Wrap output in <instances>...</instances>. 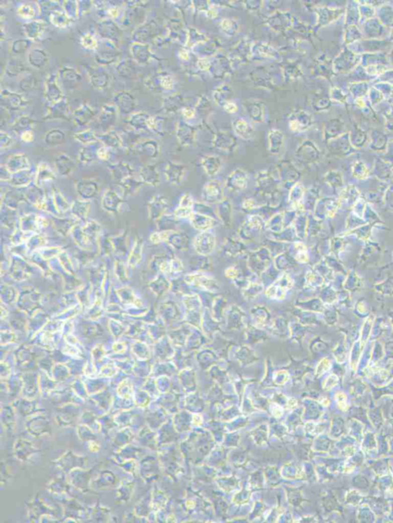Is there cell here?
Segmentation results:
<instances>
[{
	"instance_id": "cell-1",
	"label": "cell",
	"mask_w": 393,
	"mask_h": 523,
	"mask_svg": "<svg viewBox=\"0 0 393 523\" xmlns=\"http://www.w3.org/2000/svg\"><path fill=\"white\" fill-rule=\"evenodd\" d=\"M202 199L205 203H220L225 199L223 186L218 180H211L204 186Z\"/></svg>"
},
{
	"instance_id": "cell-2",
	"label": "cell",
	"mask_w": 393,
	"mask_h": 523,
	"mask_svg": "<svg viewBox=\"0 0 393 523\" xmlns=\"http://www.w3.org/2000/svg\"><path fill=\"white\" fill-rule=\"evenodd\" d=\"M248 174L241 169L235 170L230 174L227 179L225 186L229 191L233 193H239L245 190L248 186Z\"/></svg>"
},
{
	"instance_id": "cell-3",
	"label": "cell",
	"mask_w": 393,
	"mask_h": 523,
	"mask_svg": "<svg viewBox=\"0 0 393 523\" xmlns=\"http://www.w3.org/2000/svg\"><path fill=\"white\" fill-rule=\"evenodd\" d=\"M257 185L260 193L264 196H272L277 191L275 182L267 172L258 173L257 176Z\"/></svg>"
},
{
	"instance_id": "cell-4",
	"label": "cell",
	"mask_w": 393,
	"mask_h": 523,
	"mask_svg": "<svg viewBox=\"0 0 393 523\" xmlns=\"http://www.w3.org/2000/svg\"><path fill=\"white\" fill-rule=\"evenodd\" d=\"M194 244L196 250L199 253L209 254L215 248V235L211 232H203L197 236Z\"/></svg>"
},
{
	"instance_id": "cell-5",
	"label": "cell",
	"mask_w": 393,
	"mask_h": 523,
	"mask_svg": "<svg viewBox=\"0 0 393 523\" xmlns=\"http://www.w3.org/2000/svg\"><path fill=\"white\" fill-rule=\"evenodd\" d=\"M193 206L194 203L191 196L188 193H186L180 198V204L174 211V216L180 219H190L193 213Z\"/></svg>"
},
{
	"instance_id": "cell-6",
	"label": "cell",
	"mask_w": 393,
	"mask_h": 523,
	"mask_svg": "<svg viewBox=\"0 0 393 523\" xmlns=\"http://www.w3.org/2000/svg\"><path fill=\"white\" fill-rule=\"evenodd\" d=\"M185 174V168L180 164H169L165 169L166 177L171 184H180L183 181Z\"/></svg>"
},
{
	"instance_id": "cell-7",
	"label": "cell",
	"mask_w": 393,
	"mask_h": 523,
	"mask_svg": "<svg viewBox=\"0 0 393 523\" xmlns=\"http://www.w3.org/2000/svg\"><path fill=\"white\" fill-rule=\"evenodd\" d=\"M149 204L150 217L154 219L161 217L168 207V201L163 196H154Z\"/></svg>"
},
{
	"instance_id": "cell-8",
	"label": "cell",
	"mask_w": 393,
	"mask_h": 523,
	"mask_svg": "<svg viewBox=\"0 0 393 523\" xmlns=\"http://www.w3.org/2000/svg\"><path fill=\"white\" fill-rule=\"evenodd\" d=\"M190 220L193 227L202 231L208 230L213 227L216 222L214 217L199 213H193L190 217Z\"/></svg>"
},
{
	"instance_id": "cell-9",
	"label": "cell",
	"mask_w": 393,
	"mask_h": 523,
	"mask_svg": "<svg viewBox=\"0 0 393 523\" xmlns=\"http://www.w3.org/2000/svg\"><path fill=\"white\" fill-rule=\"evenodd\" d=\"M202 166L208 175H216L221 168V160L215 156H205L202 160Z\"/></svg>"
},
{
	"instance_id": "cell-10",
	"label": "cell",
	"mask_w": 393,
	"mask_h": 523,
	"mask_svg": "<svg viewBox=\"0 0 393 523\" xmlns=\"http://www.w3.org/2000/svg\"><path fill=\"white\" fill-rule=\"evenodd\" d=\"M270 151L274 154H278L284 144V135L278 130H272L269 134Z\"/></svg>"
},
{
	"instance_id": "cell-11",
	"label": "cell",
	"mask_w": 393,
	"mask_h": 523,
	"mask_svg": "<svg viewBox=\"0 0 393 523\" xmlns=\"http://www.w3.org/2000/svg\"><path fill=\"white\" fill-rule=\"evenodd\" d=\"M233 126H234L235 132L241 138L246 140L252 138L254 129L245 120H236L233 124Z\"/></svg>"
},
{
	"instance_id": "cell-12",
	"label": "cell",
	"mask_w": 393,
	"mask_h": 523,
	"mask_svg": "<svg viewBox=\"0 0 393 523\" xmlns=\"http://www.w3.org/2000/svg\"><path fill=\"white\" fill-rule=\"evenodd\" d=\"M215 144L221 150L231 151L236 144V141L231 134L222 133L216 136Z\"/></svg>"
},
{
	"instance_id": "cell-13",
	"label": "cell",
	"mask_w": 393,
	"mask_h": 523,
	"mask_svg": "<svg viewBox=\"0 0 393 523\" xmlns=\"http://www.w3.org/2000/svg\"><path fill=\"white\" fill-rule=\"evenodd\" d=\"M177 136L180 143L183 145H192L194 142L195 134L191 127L182 125L179 128Z\"/></svg>"
},
{
	"instance_id": "cell-14",
	"label": "cell",
	"mask_w": 393,
	"mask_h": 523,
	"mask_svg": "<svg viewBox=\"0 0 393 523\" xmlns=\"http://www.w3.org/2000/svg\"><path fill=\"white\" fill-rule=\"evenodd\" d=\"M218 207V216L223 223H231L232 220V207L228 200L224 199L223 201L219 203Z\"/></svg>"
},
{
	"instance_id": "cell-15",
	"label": "cell",
	"mask_w": 393,
	"mask_h": 523,
	"mask_svg": "<svg viewBox=\"0 0 393 523\" xmlns=\"http://www.w3.org/2000/svg\"><path fill=\"white\" fill-rule=\"evenodd\" d=\"M243 207L247 210H252L256 208V203L253 199H247L243 203Z\"/></svg>"
},
{
	"instance_id": "cell-16",
	"label": "cell",
	"mask_w": 393,
	"mask_h": 523,
	"mask_svg": "<svg viewBox=\"0 0 393 523\" xmlns=\"http://www.w3.org/2000/svg\"><path fill=\"white\" fill-rule=\"evenodd\" d=\"M225 110H226V111H228V112H230V113H233V112H235V111H236L237 110H238V108H237V106H235V105L232 103L227 104V105L225 106Z\"/></svg>"
}]
</instances>
